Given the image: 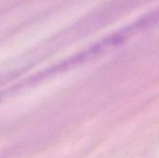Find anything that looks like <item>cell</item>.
<instances>
[{
	"instance_id": "6da1fadb",
	"label": "cell",
	"mask_w": 159,
	"mask_h": 158,
	"mask_svg": "<svg viewBox=\"0 0 159 158\" xmlns=\"http://www.w3.org/2000/svg\"><path fill=\"white\" fill-rule=\"evenodd\" d=\"M10 74H1L0 73V85L3 84L4 82L7 81V78L10 76Z\"/></svg>"
}]
</instances>
